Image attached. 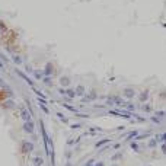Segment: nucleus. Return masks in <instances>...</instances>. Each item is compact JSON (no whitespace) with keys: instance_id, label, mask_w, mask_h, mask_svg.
Returning <instances> with one entry per match:
<instances>
[{"instance_id":"obj_1","label":"nucleus","mask_w":166,"mask_h":166,"mask_svg":"<svg viewBox=\"0 0 166 166\" xmlns=\"http://www.w3.org/2000/svg\"><path fill=\"white\" fill-rule=\"evenodd\" d=\"M20 146H22V152H24V153H31V152L34 150V144L29 143V141H22Z\"/></svg>"},{"instance_id":"obj_2","label":"nucleus","mask_w":166,"mask_h":166,"mask_svg":"<svg viewBox=\"0 0 166 166\" xmlns=\"http://www.w3.org/2000/svg\"><path fill=\"white\" fill-rule=\"evenodd\" d=\"M60 92H61V93H64V95H67L69 98H70V99L76 98V92H74V89H71V88H69V89H64V90L61 89Z\"/></svg>"},{"instance_id":"obj_3","label":"nucleus","mask_w":166,"mask_h":166,"mask_svg":"<svg viewBox=\"0 0 166 166\" xmlns=\"http://www.w3.org/2000/svg\"><path fill=\"white\" fill-rule=\"evenodd\" d=\"M24 128L26 133H31V134H34V122L32 121H26L24 125Z\"/></svg>"},{"instance_id":"obj_4","label":"nucleus","mask_w":166,"mask_h":166,"mask_svg":"<svg viewBox=\"0 0 166 166\" xmlns=\"http://www.w3.org/2000/svg\"><path fill=\"white\" fill-rule=\"evenodd\" d=\"M20 118L24 119V121H29V118H31L29 112H28L24 107H20Z\"/></svg>"},{"instance_id":"obj_5","label":"nucleus","mask_w":166,"mask_h":166,"mask_svg":"<svg viewBox=\"0 0 166 166\" xmlns=\"http://www.w3.org/2000/svg\"><path fill=\"white\" fill-rule=\"evenodd\" d=\"M53 71H54L53 64H51V63H48V64L45 66V76H50V74H53Z\"/></svg>"},{"instance_id":"obj_6","label":"nucleus","mask_w":166,"mask_h":166,"mask_svg":"<svg viewBox=\"0 0 166 166\" xmlns=\"http://www.w3.org/2000/svg\"><path fill=\"white\" fill-rule=\"evenodd\" d=\"M32 163H34V166H42L44 160H42L41 157H34V159H32Z\"/></svg>"},{"instance_id":"obj_7","label":"nucleus","mask_w":166,"mask_h":166,"mask_svg":"<svg viewBox=\"0 0 166 166\" xmlns=\"http://www.w3.org/2000/svg\"><path fill=\"white\" fill-rule=\"evenodd\" d=\"M74 92H76V96H82L85 93V88L83 86H77L76 89H74Z\"/></svg>"},{"instance_id":"obj_8","label":"nucleus","mask_w":166,"mask_h":166,"mask_svg":"<svg viewBox=\"0 0 166 166\" xmlns=\"http://www.w3.org/2000/svg\"><path fill=\"white\" fill-rule=\"evenodd\" d=\"M86 166H105L102 162H95V160H90L89 163H86Z\"/></svg>"},{"instance_id":"obj_9","label":"nucleus","mask_w":166,"mask_h":166,"mask_svg":"<svg viewBox=\"0 0 166 166\" xmlns=\"http://www.w3.org/2000/svg\"><path fill=\"white\" fill-rule=\"evenodd\" d=\"M90 93H92V96H96L95 90H92V92H90ZM90 99H92V98H90V96H85V98H83V102H90Z\"/></svg>"},{"instance_id":"obj_10","label":"nucleus","mask_w":166,"mask_h":166,"mask_svg":"<svg viewBox=\"0 0 166 166\" xmlns=\"http://www.w3.org/2000/svg\"><path fill=\"white\" fill-rule=\"evenodd\" d=\"M124 93L128 96V98H133V96H134V92H133V90H130V89H125Z\"/></svg>"},{"instance_id":"obj_11","label":"nucleus","mask_w":166,"mask_h":166,"mask_svg":"<svg viewBox=\"0 0 166 166\" xmlns=\"http://www.w3.org/2000/svg\"><path fill=\"white\" fill-rule=\"evenodd\" d=\"M107 143H109V140H108V138H105V140H102V141L96 143V147H101V146H103V144H107Z\"/></svg>"},{"instance_id":"obj_12","label":"nucleus","mask_w":166,"mask_h":166,"mask_svg":"<svg viewBox=\"0 0 166 166\" xmlns=\"http://www.w3.org/2000/svg\"><path fill=\"white\" fill-rule=\"evenodd\" d=\"M3 107H5V108H12V107H13V102H12V101H7V102H5V103H3Z\"/></svg>"},{"instance_id":"obj_13","label":"nucleus","mask_w":166,"mask_h":166,"mask_svg":"<svg viewBox=\"0 0 166 166\" xmlns=\"http://www.w3.org/2000/svg\"><path fill=\"white\" fill-rule=\"evenodd\" d=\"M0 86H2L3 89H9V86H7V85H6V83H5V82H3L2 79H0Z\"/></svg>"},{"instance_id":"obj_14","label":"nucleus","mask_w":166,"mask_h":166,"mask_svg":"<svg viewBox=\"0 0 166 166\" xmlns=\"http://www.w3.org/2000/svg\"><path fill=\"white\" fill-rule=\"evenodd\" d=\"M34 74H35V79H42V76H44V74H42V73H39V71H35Z\"/></svg>"},{"instance_id":"obj_15","label":"nucleus","mask_w":166,"mask_h":166,"mask_svg":"<svg viewBox=\"0 0 166 166\" xmlns=\"http://www.w3.org/2000/svg\"><path fill=\"white\" fill-rule=\"evenodd\" d=\"M131 149H133V150H136V152H138V146H137L136 143H133V144H131Z\"/></svg>"},{"instance_id":"obj_16","label":"nucleus","mask_w":166,"mask_h":166,"mask_svg":"<svg viewBox=\"0 0 166 166\" xmlns=\"http://www.w3.org/2000/svg\"><path fill=\"white\" fill-rule=\"evenodd\" d=\"M69 82H70L69 79H64V77L61 79V83H63V85H69Z\"/></svg>"},{"instance_id":"obj_17","label":"nucleus","mask_w":166,"mask_h":166,"mask_svg":"<svg viewBox=\"0 0 166 166\" xmlns=\"http://www.w3.org/2000/svg\"><path fill=\"white\" fill-rule=\"evenodd\" d=\"M122 154L121 153H118V154H115V156H112V160H118V157H121Z\"/></svg>"},{"instance_id":"obj_18","label":"nucleus","mask_w":166,"mask_h":166,"mask_svg":"<svg viewBox=\"0 0 166 166\" xmlns=\"http://www.w3.org/2000/svg\"><path fill=\"white\" fill-rule=\"evenodd\" d=\"M115 166H117V165H115Z\"/></svg>"}]
</instances>
